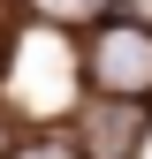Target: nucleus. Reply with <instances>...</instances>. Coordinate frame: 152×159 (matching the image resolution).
Masks as SVG:
<instances>
[{"label":"nucleus","mask_w":152,"mask_h":159,"mask_svg":"<svg viewBox=\"0 0 152 159\" xmlns=\"http://www.w3.org/2000/svg\"><path fill=\"white\" fill-rule=\"evenodd\" d=\"M84 84L107 98H152V23L107 15L84 38Z\"/></svg>","instance_id":"obj_1"},{"label":"nucleus","mask_w":152,"mask_h":159,"mask_svg":"<svg viewBox=\"0 0 152 159\" xmlns=\"http://www.w3.org/2000/svg\"><path fill=\"white\" fill-rule=\"evenodd\" d=\"M152 136V98H91L84 114H76V144L84 159H137Z\"/></svg>","instance_id":"obj_2"},{"label":"nucleus","mask_w":152,"mask_h":159,"mask_svg":"<svg viewBox=\"0 0 152 159\" xmlns=\"http://www.w3.org/2000/svg\"><path fill=\"white\" fill-rule=\"evenodd\" d=\"M23 8L53 30H99L107 15H122V0H23Z\"/></svg>","instance_id":"obj_3"},{"label":"nucleus","mask_w":152,"mask_h":159,"mask_svg":"<svg viewBox=\"0 0 152 159\" xmlns=\"http://www.w3.org/2000/svg\"><path fill=\"white\" fill-rule=\"evenodd\" d=\"M8 159H84V144H76V136H31V144H15Z\"/></svg>","instance_id":"obj_4"},{"label":"nucleus","mask_w":152,"mask_h":159,"mask_svg":"<svg viewBox=\"0 0 152 159\" xmlns=\"http://www.w3.org/2000/svg\"><path fill=\"white\" fill-rule=\"evenodd\" d=\"M8 152H15V144H8V121H0V159H8Z\"/></svg>","instance_id":"obj_5"},{"label":"nucleus","mask_w":152,"mask_h":159,"mask_svg":"<svg viewBox=\"0 0 152 159\" xmlns=\"http://www.w3.org/2000/svg\"><path fill=\"white\" fill-rule=\"evenodd\" d=\"M0 53H8V15H0Z\"/></svg>","instance_id":"obj_6"}]
</instances>
